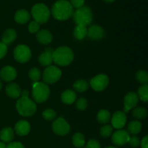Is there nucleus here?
<instances>
[{"instance_id": "c9c22d12", "label": "nucleus", "mask_w": 148, "mask_h": 148, "mask_svg": "<svg viewBox=\"0 0 148 148\" xmlns=\"http://www.w3.org/2000/svg\"><path fill=\"white\" fill-rule=\"evenodd\" d=\"M40 29V24L37 23L36 21H32L30 22V24L28 25V30L30 33H38Z\"/></svg>"}, {"instance_id": "f3484780", "label": "nucleus", "mask_w": 148, "mask_h": 148, "mask_svg": "<svg viewBox=\"0 0 148 148\" xmlns=\"http://www.w3.org/2000/svg\"><path fill=\"white\" fill-rule=\"evenodd\" d=\"M14 131L19 136H26L30 131V125L27 121L20 120L14 126Z\"/></svg>"}, {"instance_id": "423d86ee", "label": "nucleus", "mask_w": 148, "mask_h": 148, "mask_svg": "<svg viewBox=\"0 0 148 148\" xmlns=\"http://www.w3.org/2000/svg\"><path fill=\"white\" fill-rule=\"evenodd\" d=\"M31 14L35 21L39 24H43L47 23L50 17V10L49 7L44 4L38 3L32 7Z\"/></svg>"}, {"instance_id": "c85d7f7f", "label": "nucleus", "mask_w": 148, "mask_h": 148, "mask_svg": "<svg viewBox=\"0 0 148 148\" xmlns=\"http://www.w3.org/2000/svg\"><path fill=\"white\" fill-rule=\"evenodd\" d=\"M138 98L143 102L148 101V86L147 85H143L138 90Z\"/></svg>"}, {"instance_id": "0eeeda50", "label": "nucleus", "mask_w": 148, "mask_h": 148, "mask_svg": "<svg viewBox=\"0 0 148 148\" xmlns=\"http://www.w3.org/2000/svg\"><path fill=\"white\" fill-rule=\"evenodd\" d=\"M62 76V71L55 66H49L43 74V80L46 84H53Z\"/></svg>"}, {"instance_id": "f257e3e1", "label": "nucleus", "mask_w": 148, "mask_h": 148, "mask_svg": "<svg viewBox=\"0 0 148 148\" xmlns=\"http://www.w3.org/2000/svg\"><path fill=\"white\" fill-rule=\"evenodd\" d=\"M74 12L73 7L66 0H59L51 7V14L57 20H66L70 18Z\"/></svg>"}, {"instance_id": "a18cd8bd", "label": "nucleus", "mask_w": 148, "mask_h": 148, "mask_svg": "<svg viewBox=\"0 0 148 148\" xmlns=\"http://www.w3.org/2000/svg\"><path fill=\"white\" fill-rule=\"evenodd\" d=\"M106 2H108V3H111V2H114L115 0H104Z\"/></svg>"}, {"instance_id": "5701e85b", "label": "nucleus", "mask_w": 148, "mask_h": 148, "mask_svg": "<svg viewBox=\"0 0 148 148\" xmlns=\"http://www.w3.org/2000/svg\"><path fill=\"white\" fill-rule=\"evenodd\" d=\"M30 18V14L25 10H18L14 14V20L19 24H25L29 21Z\"/></svg>"}, {"instance_id": "c756f323", "label": "nucleus", "mask_w": 148, "mask_h": 148, "mask_svg": "<svg viewBox=\"0 0 148 148\" xmlns=\"http://www.w3.org/2000/svg\"><path fill=\"white\" fill-rule=\"evenodd\" d=\"M132 115L134 118L138 119H143L147 116V111L145 108L139 107V108H135L133 110Z\"/></svg>"}, {"instance_id": "b1692460", "label": "nucleus", "mask_w": 148, "mask_h": 148, "mask_svg": "<svg viewBox=\"0 0 148 148\" xmlns=\"http://www.w3.org/2000/svg\"><path fill=\"white\" fill-rule=\"evenodd\" d=\"M74 36L77 40H82L84 38L86 37L88 34V29L86 26L82 25H77L76 27L74 29Z\"/></svg>"}, {"instance_id": "dca6fc26", "label": "nucleus", "mask_w": 148, "mask_h": 148, "mask_svg": "<svg viewBox=\"0 0 148 148\" xmlns=\"http://www.w3.org/2000/svg\"><path fill=\"white\" fill-rule=\"evenodd\" d=\"M53 51H54V50H53L51 48H46L44 51L39 56L38 60L40 64L43 65V66H50L53 62L52 55H53Z\"/></svg>"}, {"instance_id": "f03ea898", "label": "nucleus", "mask_w": 148, "mask_h": 148, "mask_svg": "<svg viewBox=\"0 0 148 148\" xmlns=\"http://www.w3.org/2000/svg\"><path fill=\"white\" fill-rule=\"evenodd\" d=\"M74 52L72 49L66 46H61L54 50L52 57L53 62L57 65L66 66L70 64L74 59Z\"/></svg>"}, {"instance_id": "a19ab883", "label": "nucleus", "mask_w": 148, "mask_h": 148, "mask_svg": "<svg viewBox=\"0 0 148 148\" xmlns=\"http://www.w3.org/2000/svg\"><path fill=\"white\" fill-rule=\"evenodd\" d=\"M6 148H25L23 144L18 142H14V143H10V144L7 146Z\"/></svg>"}, {"instance_id": "a211bd4d", "label": "nucleus", "mask_w": 148, "mask_h": 148, "mask_svg": "<svg viewBox=\"0 0 148 148\" xmlns=\"http://www.w3.org/2000/svg\"><path fill=\"white\" fill-rule=\"evenodd\" d=\"M36 38L38 41L43 45L49 44L53 40V36L50 31L47 30H41L36 34Z\"/></svg>"}, {"instance_id": "cd10ccee", "label": "nucleus", "mask_w": 148, "mask_h": 148, "mask_svg": "<svg viewBox=\"0 0 148 148\" xmlns=\"http://www.w3.org/2000/svg\"><path fill=\"white\" fill-rule=\"evenodd\" d=\"M111 119V114L106 109H102L98 113L97 120L101 124H107Z\"/></svg>"}, {"instance_id": "473e14b6", "label": "nucleus", "mask_w": 148, "mask_h": 148, "mask_svg": "<svg viewBox=\"0 0 148 148\" xmlns=\"http://www.w3.org/2000/svg\"><path fill=\"white\" fill-rule=\"evenodd\" d=\"M43 117L44 119L47 120V121H51L53 120L56 116V111H53V109H46L43 112Z\"/></svg>"}, {"instance_id": "7c9ffc66", "label": "nucleus", "mask_w": 148, "mask_h": 148, "mask_svg": "<svg viewBox=\"0 0 148 148\" xmlns=\"http://www.w3.org/2000/svg\"><path fill=\"white\" fill-rule=\"evenodd\" d=\"M136 79L142 85H147L148 75L147 72L144 70H139L135 75Z\"/></svg>"}, {"instance_id": "aec40b11", "label": "nucleus", "mask_w": 148, "mask_h": 148, "mask_svg": "<svg viewBox=\"0 0 148 148\" xmlns=\"http://www.w3.org/2000/svg\"><path fill=\"white\" fill-rule=\"evenodd\" d=\"M61 98L64 103L70 105L75 101L77 98V95L75 91L72 90H66L62 92Z\"/></svg>"}, {"instance_id": "1a4fd4ad", "label": "nucleus", "mask_w": 148, "mask_h": 148, "mask_svg": "<svg viewBox=\"0 0 148 148\" xmlns=\"http://www.w3.org/2000/svg\"><path fill=\"white\" fill-rule=\"evenodd\" d=\"M53 132L59 136H65L70 132V126L64 118L59 117L53 121L52 124Z\"/></svg>"}, {"instance_id": "2f4dec72", "label": "nucleus", "mask_w": 148, "mask_h": 148, "mask_svg": "<svg viewBox=\"0 0 148 148\" xmlns=\"http://www.w3.org/2000/svg\"><path fill=\"white\" fill-rule=\"evenodd\" d=\"M28 75L30 79L33 82H37L40 78V72L38 68L33 67L30 69L28 72Z\"/></svg>"}, {"instance_id": "ea45409f", "label": "nucleus", "mask_w": 148, "mask_h": 148, "mask_svg": "<svg viewBox=\"0 0 148 148\" xmlns=\"http://www.w3.org/2000/svg\"><path fill=\"white\" fill-rule=\"evenodd\" d=\"M7 53V46L2 42L0 43V59L4 58Z\"/></svg>"}, {"instance_id": "bb28decb", "label": "nucleus", "mask_w": 148, "mask_h": 148, "mask_svg": "<svg viewBox=\"0 0 148 148\" xmlns=\"http://www.w3.org/2000/svg\"><path fill=\"white\" fill-rule=\"evenodd\" d=\"M73 88L77 92H83L89 88V84L85 79H78L74 83Z\"/></svg>"}, {"instance_id": "a878e982", "label": "nucleus", "mask_w": 148, "mask_h": 148, "mask_svg": "<svg viewBox=\"0 0 148 148\" xmlns=\"http://www.w3.org/2000/svg\"><path fill=\"white\" fill-rule=\"evenodd\" d=\"M72 144L77 148L83 147L85 144V136L82 133H75L72 137Z\"/></svg>"}, {"instance_id": "f704fd0d", "label": "nucleus", "mask_w": 148, "mask_h": 148, "mask_svg": "<svg viewBox=\"0 0 148 148\" xmlns=\"http://www.w3.org/2000/svg\"><path fill=\"white\" fill-rule=\"evenodd\" d=\"M113 127L111 125H105L102 127L100 130V134L102 137H108L112 134Z\"/></svg>"}, {"instance_id": "6ab92c4d", "label": "nucleus", "mask_w": 148, "mask_h": 148, "mask_svg": "<svg viewBox=\"0 0 148 148\" xmlns=\"http://www.w3.org/2000/svg\"><path fill=\"white\" fill-rule=\"evenodd\" d=\"M21 89L16 83H10L6 87V93L12 98H18L21 95Z\"/></svg>"}, {"instance_id": "7ed1b4c3", "label": "nucleus", "mask_w": 148, "mask_h": 148, "mask_svg": "<svg viewBox=\"0 0 148 148\" xmlns=\"http://www.w3.org/2000/svg\"><path fill=\"white\" fill-rule=\"evenodd\" d=\"M16 108L20 115L26 117L33 116L37 110L36 104L28 97H21L19 98L16 104Z\"/></svg>"}, {"instance_id": "c03bdc74", "label": "nucleus", "mask_w": 148, "mask_h": 148, "mask_svg": "<svg viewBox=\"0 0 148 148\" xmlns=\"http://www.w3.org/2000/svg\"><path fill=\"white\" fill-rule=\"evenodd\" d=\"M7 147V146L5 145V144H4V143H2V142H0V148H6Z\"/></svg>"}, {"instance_id": "37998d69", "label": "nucleus", "mask_w": 148, "mask_h": 148, "mask_svg": "<svg viewBox=\"0 0 148 148\" xmlns=\"http://www.w3.org/2000/svg\"><path fill=\"white\" fill-rule=\"evenodd\" d=\"M28 95H29V92L27 90H23L21 92V96L22 97L27 98V97H28Z\"/></svg>"}, {"instance_id": "e433bc0d", "label": "nucleus", "mask_w": 148, "mask_h": 148, "mask_svg": "<svg viewBox=\"0 0 148 148\" xmlns=\"http://www.w3.org/2000/svg\"><path fill=\"white\" fill-rule=\"evenodd\" d=\"M128 143L130 144V145L131 146V147H137L140 145V139H139L137 137H136V136H133V137H130Z\"/></svg>"}, {"instance_id": "412c9836", "label": "nucleus", "mask_w": 148, "mask_h": 148, "mask_svg": "<svg viewBox=\"0 0 148 148\" xmlns=\"http://www.w3.org/2000/svg\"><path fill=\"white\" fill-rule=\"evenodd\" d=\"M17 38V33L14 29L9 28L4 32L1 38L2 43L5 45H8L12 43Z\"/></svg>"}, {"instance_id": "ddd939ff", "label": "nucleus", "mask_w": 148, "mask_h": 148, "mask_svg": "<svg viewBox=\"0 0 148 148\" xmlns=\"http://www.w3.org/2000/svg\"><path fill=\"white\" fill-rule=\"evenodd\" d=\"M127 122V116L124 111H116L111 118V124L116 130H121L125 126Z\"/></svg>"}, {"instance_id": "4c0bfd02", "label": "nucleus", "mask_w": 148, "mask_h": 148, "mask_svg": "<svg viewBox=\"0 0 148 148\" xmlns=\"http://www.w3.org/2000/svg\"><path fill=\"white\" fill-rule=\"evenodd\" d=\"M85 148H101L100 143L96 140H90L88 142Z\"/></svg>"}, {"instance_id": "9d476101", "label": "nucleus", "mask_w": 148, "mask_h": 148, "mask_svg": "<svg viewBox=\"0 0 148 148\" xmlns=\"http://www.w3.org/2000/svg\"><path fill=\"white\" fill-rule=\"evenodd\" d=\"M109 82L108 76L104 74H100L94 77L90 80V86L96 91H102L107 88Z\"/></svg>"}, {"instance_id": "79ce46f5", "label": "nucleus", "mask_w": 148, "mask_h": 148, "mask_svg": "<svg viewBox=\"0 0 148 148\" xmlns=\"http://www.w3.org/2000/svg\"><path fill=\"white\" fill-rule=\"evenodd\" d=\"M140 145L142 148H148V137L145 136L140 142Z\"/></svg>"}, {"instance_id": "4be33fe9", "label": "nucleus", "mask_w": 148, "mask_h": 148, "mask_svg": "<svg viewBox=\"0 0 148 148\" xmlns=\"http://www.w3.org/2000/svg\"><path fill=\"white\" fill-rule=\"evenodd\" d=\"M13 138H14V130L10 127H6L0 132V139L2 143H11Z\"/></svg>"}, {"instance_id": "6e6552de", "label": "nucleus", "mask_w": 148, "mask_h": 148, "mask_svg": "<svg viewBox=\"0 0 148 148\" xmlns=\"http://www.w3.org/2000/svg\"><path fill=\"white\" fill-rule=\"evenodd\" d=\"M14 58L20 63H25L31 58V51L28 46L25 45H18L14 50Z\"/></svg>"}, {"instance_id": "49530a36", "label": "nucleus", "mask_w": 148, "mask_h": 148, "mask_svg": "<svg viewBox=\"0 0 148 148\" xmlns=\"http://www.w3.org/2000/svg\"><path fill=\"white\" fill-rule=\"evenodd\" d=\"M1 88H2V83H1V82L0 81V90L1 89Z\"/></svg>"}, {"instance_id": "2eb2a0df", "label": "nucleus", "mask_w": 148, "mask_h": 148, "mask_svg": "<svg viewBox=\"0 0 148 148\" xmlns=\"http://www.w3.org/2000/svg\"><path fill=\"white\" fill-rule=\"evenodd\" d=\"M0 76L3 80L6 82H11L17 77V71L13 66H6L1 69Z\"/></svg>"}, {"instance_id": "f8f14e48", "label": "nucleus", "mask_w": 148, "mask_h": 148, "mask_svg": "<svg viewBox=\"0 0 148 148\" xmlns=\"http://www.w3.org/2000/svg\"><path fill=\"white\" fill-rule=\"evenodd\" d=\"M139 98L137 93L134 92H130L125 95L124 99V112L128 113L132 108H134L138 103Z\"/></svg>"}, {"instance_id": "39448f33", "label": "nucleus", "mask_w": 148, "mask_h": 148, "mask_svg": "<svg viewBox=\"0 0 148 148\" xmlns=\"http://www.w3.org/2000/svg\"><path fill=\"white\" fill-rule=\"evenodd\" d=\"M50 95V89L46 83L43 82H34L33 84L32 95L36 103H41L47 101Z\"/></svg>"}, {"instance_id": "9b49d317", "label": "nucleus", "mask_w": 148, "mask_h": 148, "mask_svg": "<svg viewBox=\"0 0 148 148\" xmlns=\"http://www.w3.org/2000/svg\"><path fill=\"white\" fill-rule=\"evenodd\" d=\"M130 135L125 130H119L115 132L111 137V141L115 145L122 146L128 143Z\"/></svg>"}, {"instance_id": "20e7f679", "label": "nucleus", "mask_w": 148, "mask_h": 148, "mask_svg": "<svg viewBox=\"0 0 148 148\" xmlns=\"http://www.w3.org/2000/svg\"><path fill=\"white\" fill-rule=\"evenodd\" d=\"M73 20L77 25H88L92 23V12L91 9L87 6H82L74 11Z\"/></svg>"}, {"instance_id": "72a5a7b5", "label": "nucleus", "mask_w": 148, "mask_h": 148, "mask_svg": "<svg viewBox=\"0 0 148 148\" xmlns=\"http://www.w3.org/2000/svg\"><path fill=\"white\" fill-rule=\"evenodd\" d=\"M88 106V101L85 98H80L77 101L76 107L79 111H85Z\"/></svg>"}, {"instance_id": "de8ad7c7", "label": "nucleus", "mask_w": 148, "mask_h": 148, "mask_svg": "<svg viewBox=\"0 0 148 148\" xmlns=\"http://www.w3.org/2000/svg\"><path fill=\"white\" fill-rule=\"evenodd\" d=\"M106 148H117V147H113V146H109V147H106Z\"/></svg>"}, {"instance_id": "58836bf2", "label": "nucleus", "mask_w": 148, "mask_h": 148, "mask_svg": "<svg viewBox=\"0 0 148 148\" xmlns=\"http://www.w3.org/2000/svg\"><path fill=\"white\" fill-rule=\"evenodd\" d=\"M85 1V0H70V4L72 7L78 9L84 6Z\"/></svg>"}, {"instance_id": "393cba45", "label": "nucleus", "mask_w": 148, "mask_h": 148, "mask_svg": "<svg viewBox=\"0 0 148 148\" xmlns=\"http://www.w3.org/2000/svg\"><path fill=\"white\" fill-rule=\"evenodd\" d=\"M142 124L138 121H132L128 124L127 127V132L129 134H133V135H136V134H139L141 132L142 130Z\"/></svg>"}, {"instance_id": "4468645a", "label": "nucleus", "mask_w": 148, "mask_h": 148, "mask_svg": "<svg viewBox=\"0 0 148 148\" xmlns=\"http://www.w3.org/2000/svg\"><path fill=\"white\" fill-rule=\"evenodd\" d=\"M87 36L89 38L94 40H98L103 38L105 36V30L102 27L97 25L90 26L88 30V34Z\"/></svg>"}]
</instances>
